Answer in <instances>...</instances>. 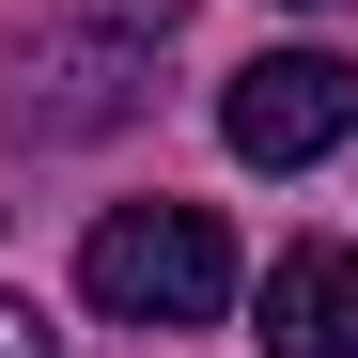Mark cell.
I'll return each mask as SVG.
<instances>
[{
  "label": "cell",
  "mask_w": 358,
  "mask_h": 358,
  "mask_svg": "<svg viewBox=\"0 0 358 358\" xmlns=\"http://www.w3.org/2000/svg\"><path fill=\"white\" fill-rule=\"evenodd\" d=\"M0 358H63V343H47V312H31V296H0Z\"/></svg>",
  "instance_id": "cell-5"
},
{
  "label": "cell",
  "mask_w": 358,
  "mask_h": 358,
  "mask_svg": "<svg viewBox=\"0 0 358 358\" xmlns=\"http://www.w3.org/2000/svg\"><path fill=\"white\" fill-rule=\"evenodd\" d=\"M218 141L250 156V171H312V156H343V141H358V63H343V47H265V63H234Z\"/></svg>",
  "instance_id": "cell-3"
},
{
  "label": "cell",
  "mask_w": 358,
  "mask_h": 358,
  "mask_svg": "<svg viewBox=\"0 0 358 358\" xmlns=\"http://www.w3.org/2000/svg\"><path fill=\"white\" fill-rule=\"evenodd\" d=\"M265 358H358V250H280L265 265Z\"/></svg>",
  "instance_id": "cell-4"
},
{
  "label": "cell",
  "mask_w": 358,
  "mask_h": 358,
  "mask_svg": "<svg viewBox=\"0 0 358 358\" xmlns=\"http://www.w3.org/2000/svg\"><path fill=\"white\" fill-rule=\"evenodd\" d=\"M78 296L109 327H203L218 296H234V234L203 203H109L78 234Z\"/></svg>",
  "instance_id": "cell-1"
},
{
  "label": "cell",
  "mask_w": 358,
  "mask_h": 358,
  "mask_svg": "<svg viewBox=\"0 0 358 358\" xmlns=\"http://www.w3.org/2000/svg\"><path fill=\"white\" fill-rule=\"evenodd\" d=\"M94 16H125V31H187V0H94Z\"/></svg>",
  "instance_id": "cell-6"
},
{
  "label": "cell",
  "mask_w": 358,
  "mask_h": 358,
  "mask_svg": "<svg viewBox=\"0 0 358 358\" xmlns=\"http://www.w3.org/2000/svg\"><path fill=\"white\" fill-rule=\"evenodd\" d=\"M156 47H171V31H125V16H94V0H78V31H47L31 63H16L0 125H16V141H109V125H141Z\"/></svg>",
  "instance_id": "cell-2"
}]
</instances>
